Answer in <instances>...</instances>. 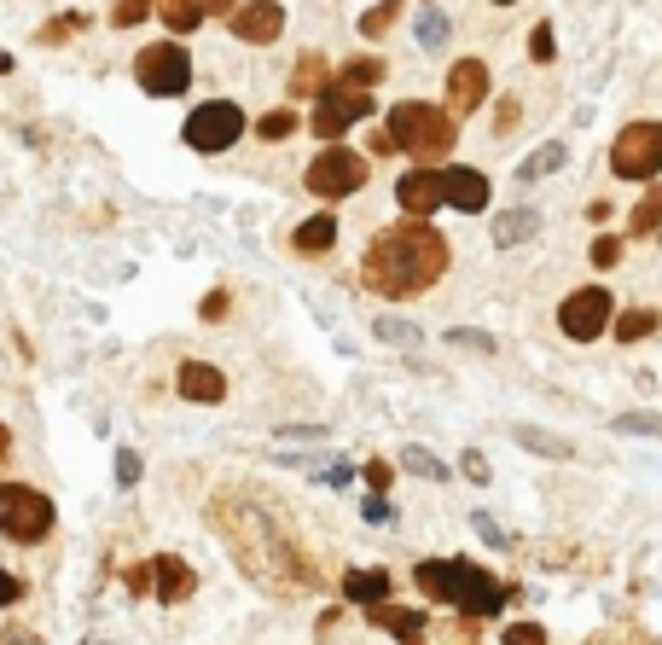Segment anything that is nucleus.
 <instances>
[{"label":"nucleus","mask_w":662,"mask_h":645,"mask_svg":"<svg viewBox=\"0 0 662 645\" xmlns=\"http://www.w3.org/2000/svg\"><path fill=\"white\" fill-rule=\"evenodd\" d=\"M656 234H662V187H651L633 204V239H656Z\"/></svg>","instance_id":"nucleus-29"},{"label":"nucleus","mask_w":662,"mask_h":645,"mask_svg":"<svg viewBox=\"0 0 662 645\" xmlns=\"http://www.w3.org/2000/svg\"><path fill=\"white\" fill-rule=\"evenodd\" d=\"M174 390L198 407H221L227 401V373L215 360H181V373H174Z\"/></svg>","instance_id":"nucleus-17"},{"label":"nucleus","mask_w":662,"mask_h":645,"mask_svg":"<svg viewBox=\"0 0 662 645\" xmlns=\"http://www.w3.org/2000/svg\"><path fill=\"white\" fill-rule=\"evenodd\" d=\"M460 582H465V558H419L413 564V587L430 605H460Z\"/></svg>","instance_id":"nucleus-14"},{"label":"nucleus","mask_w":662,"mask_h":645,"mask_svg":"<svg viewBox=\"0 0 662 645\" xmlns=\"http://www.w3.org/2000/svg\"><path fill=\"white\" fill-rule=\"evenodd\" d=\"M7 70H12V59H7V53H0V76H7Z\"/></svg>","instance_id":"nucleus-54"},{"label":"nucleus","mask_w":662,"mask_h":645,"mask_svg":"<svg viewBox=\"0 0 662 645\" xmlns=\"http://www.w3.org/2000/svg\"><path fill=\"white\" fill-rule=\"evenodd\" d=\"M610 425L628 430V436H662V419H656V413H616Z\"/></svg>","instance_id":"nucleus-36"},{"label":"nucleus","mask_w":662,"mask_h":645,"mask_svg":"<svg viewBox=\"0 0 662 645\" xmlns=\"http://www.w3.org/2000/svg\"><path fill=\"white\" fill-rule=\"evenodd\" d=\"M512 436H518V448L541 454V459H570V454H575V448L564 443V436H546V430H534V425H518Z\"/></svg>","instance_id":"nucleus-28"},{"label":"nucleus","mask_w":662,"mask_h":645,"mask_svg":"<svg viewBox=\"0 0 662 645\" xmlns=\"http://www.w3.org/2000/svg\"><path fill=\"white\" fill-rule=\"evenodd\" d=\"M390 570H343V599L349 605H361V611H372V605H384L390 599Z\"/></svg>","instance_id":"nucleus-21"},{"label":"nucleus","mask_w":662,"mask_h":645,"mask_svg":"<svg viewBox=\"0 0 662 645\" xmlns=\"http://www.w3.org/2000/svg\"><path fill=\"white\" fill-rule=\"evenodd\" d=\"M442 198H448L460 216H477V210H489V198H494V180L482 175V169H471V163H460V169H442Z\"/></svg>","instance_id":"nucleus-15"},{"label":"nucleus","mask_w":662,"mask_h":645,"mask_svg":"<svg viewBox=\"0 0 662 645\" xmlns=\"http://www.w3.org/2000/svg\"><path fill=\"white\" fill-rule=\"evenodd\" d=\"M198 7H203V18H210V12L215 18H233V0H198Z\"/></svg>","instance_id":"nucleus-53"},{"label":"nucleus","mask_w":662,"mask_h":645,"mask_svg":"<svg viewBox=\"0 0 662 645\" xmlns=\"http://www.w3.org/2000/svg\"><path fill=\"white\" fill-rule=\"evenodd\" d=\"M610 320H616V297L604 286H581L558 302V331H564L570 344H599L610 331Z\"/></svg>","instance_id":"nucleus-9"},{"label":"nucleus","mask_w":662,"mask_h":645,"mask_svg":"<svg viewBox=\"0 0 662 645\" xmlns=\"http://www.w3.org/2000/svg\"><path fill=\"white\" fill-rule=\"evenodd\" d=\"M453 262L448 239L437 234L430 221H395V227H378L361 250V286L372 297H390V302H407V297H424L442 286V274Z\"/></svg>","instance_id":"nucleus-2"},{"label":"nucleus","mask_w":662,"mask_h":645,"mask_svg":"<svg viewBox=\"0 0 662 645\" xmlns=\"http://www.w3.org/2000/svg\"><path fill=\"white\" fill-rule=\"evenodd\" d=\"M372 117V93L367 88H338L331 82L320 99H314V117H309V128L325 140V146H338V135L349 122H367Z\"/></svg>","instance_id":"nucleus-10"},{"label":"nucleus","mask_w":662,"mask_h":645,"mask_svg":"<svg viewBox=\"0 0 662 645\" xmlns=\"http://www.w3.org/2000/svg\"><path fill=\"white\" fill-rule=\"evenodd\" d=\"M378 338H390V344H413L419 331H413V326H401V320H378Z\"/></svg>","instance_id":"nucleus-50"},{"label":"nucleus","mask_w":662,"mask_h":645,"mask_svg":"<svg viewBox=\"0 0 662 645\" xmlns=\"http://www.w3.org/2000/svg\"><path fill=\"white\" fill-rule=\"evenodd\" d=\"M395 204L413 221H430V210H442V169H430V163H413L401 180H395Z\"/></svg>","instance_id":"nucleus-13"},{"label":"nucleus","mask_w":662,"mask_h":645,"mask_svg":"<svg viewBox=\"0 0 662 645\" xmlns=\"http://www.w3.org/2000/svg\"><path fill=\"white\" fill-rule=\"evenodd\" d=\"M384 128L395 135L407 158H419V163H442L453 140H460V122L448 117V106H424V99H401Z\"/></svg>","instance_id":"nucleus-3"},{"label":"nucleus","mask_w":662,"mask_h":645,"mask_svg":"<svg viewBox=\"0 0 662 645\" xmlns=\"http://www.w3.org/2000/svg\"><path fill=\"white\" fill-rule=\"evenodd\" d=\"M361 518H367V524H390V518H395V506H390L384 495H372V500L361 506Z\"/></svg>","instance_id":"nucleus-49"},{"label":"nucleus","mask_w":662,"mask_h":645,"mask_svg":"<svg viewBox=\"0 0 662 645\" xmlns=\"http://www.w3.org/2000/svg\"><path fill=\"white\" fill-rule=\"evenodd\" d=\"M291 135H297V111H268L257 122V140H268V146H285Z\"/></svg>","instance_id":"nucleus-34"},{"label":"nucleus","mask_w":662,"mask_h":645,"mask_svg":"<svg viewBox=\"0 0 662 645\" xmlns=\"http://www.w3.org/2000/svg\"><path fill=\"white\" fill-rule=\"evenodd\" d=\"M117 483H122V488H134V483H140V454H129V448L117 454Z\"/></svg>","instance_id":"nucleus-46"},{"label":"nucleus","mask_w":662,"mask_h":645,"mask_svg":"<svg viewBox=\"0 0 662 645\" xmlns=\"http://www.w3.org/2000/svg\"><path fill=\"white\" fill-rule=\"evenodd\" d=\"M500 645H552V639H546L541 623H512V628L500 634Z\"/></svg>","instance_id":"nucleus-38"},{"label":"nucleus","mask_w":662,"mask_h":645,"mask_svg":"<svg viewBox=\"0 0 662 645\" xmlns=\"http://www.w3.org/2000/svg\"><path fill=\"white\" fill-rule=\"evenodd\" d=\"M518 122H523V106H518V99H500V111H494V135L505 140Z\"/></svg>","instance_id":"nucleus-43"},{"label":"nucleus","mask_w":662,"mask_h":645,"mask_svg":"<svg viewBox=\"0 0 662 645\" xmlns=\"http://www.w3.org/2000/svg\"><path fill=\"white\" fill-rule=\"evenodd\" d=\"M134 82L151 99H181L192 88V53L181 41H146L134 53Z\"/></svg>","instance_id":"nucleus-5"},{"label":"nucleus","mask_w":662,"mask_h":645,"mask_svg":"<svg viewBox=\"0 0 662 645\" xmlns=\"http://www.w3.org/2000/svg\"><path fill=\"white\" fill-rule=\"evenodd\" d=\"M88 23H93L88 12H70V18H47L36 41H41V47H64V41H70L76 30H88Z\"/></svg>","instance_id":"nucleus-30"},{"label":"nucleus","mask_w":662,"mask_h":645,"mask_svg":"<svg viewBox=\"0 0 662 645\" xmlns=\"http://www.w3.org/2000/svg\"><path fill=\"white\" fill-rule=\"evenodd\" d=\"M564 158H570V151H564V140H552V146L529 151V158L518 163V180H546L552 169H564Z\"/></svg>","instance_id":"nucleus-27"},{"label":"nucleus","mask_w":662,"mask_h":645,"mask_svg":"<svg viewBox=\"0 0 662 645\" xmlns=\"http://www.w3.org/2000/svg\"><path fill=\"white\" fill-rule=\"evenodd\" d=\"M227 308H233V291H210V297H203V308H198V320L203 326H221Z\"/></svg>","instance_id":"nucleus-39"},{"label":"nucleus","mask_w":662,"mask_h":645,"mask_svg":"<svg viewBox=\"0 0 662 645\" xmlns=\"http://www.w3.org/2000/svg\"><path fill=\"white\" fill-rule=\"evenodd\" d=\"M331 245H338V216H331V210H320V216L291 227V250L297 256H325Z\"/></svg>","instance_id":"nucleus-20"},{"label":"nucleus","mask_w":662,"mask_h":645,"mask_svg":"<svg viewBox=\"0 0 662 645\" xmlns=\"http://www.w3.org/2000/svg\"><path fill=\"white\" fill-rule=\"evenodd\" d=\"M151 12L169 23V36H192L198 23H203V7H198V0H151Z\"/></svg>","instance_id":"nucleus-24"},{"label":"nucleus","mask_w":662,"mask_h":645,"mask_svg":"<svg viewBox=\"0 0 662 645\" xmlns=\"http://www.w3.org/2000/svg\"><path fill=\"white\" fill-rule=\"evenodd\" d=\"M244 128L250 122H244V111L233 106V99H203V106H192V117L181 122V140L192 151H203V158H215V151L239 146Z\"/></svg>","instance_id":"nucleus-7"},{"label":"nucleus","mask_w":662,"mask_h":645,"mask_svg":"<svg viewBox=\"0 0 662 645\" xmlns=\"http://www.w3.org/2000/svg\"><path fill=\"white\" fill-rule=\"evenodd\" d=\"M529 59H534V64H552V59H558V36H552V23H534V30H529Z\"/></svg>","instance_id":"nucleus-35"},{"label":"nucleus","mask_w":662,"mask_h":645,"mask_svg":"<svg viewBox=\"0 0 662 645\" xmlns=\"http://www.w3.org/2000/svg\"><path fill=\"white\" fill-rule=\"evenodd\" d=\"M367 146H372V158H395V151H401V146H395V135H390V128H384V135H372Z\"/></svg>","instance_id":"nucleus-52"},{"label":"nucleus","mask_w":662,"mask_h":645,"mask_svg":"<svg viewBox=\"0 0 662 645\" xmlns=\"http://www.w3.org/2000/svg\"><path fill=\"white\" fill-rule=\"evenodd\" d=\"M122 587H129L134 599H146L151 593V564H129V570H122Z\"/></svg>","instance_id":"nucleus-44"},{"label":"nucleus","mask_w":662,"mask_h":645,"mask_svg":"<svg viewBox=\"0 0 662 645\" xmlns=\"http://www.w3.org/2000/svg\"><path fill=\"white\" fill-rule=\"evenodd\" d=\"M610 175L616 180H656L662 175V122H628L610 140Z\"/></svg>","instance_id":"nucleus-8"},{"label":"nucleus","mask_w":662,"mask_h":645,"mask_svg":"<svg viewBox=\"0 0 662 645\" xmlns=\"http://www.w3.org/2000/svg\"><path fill=\"white\" fill-rule=\"evenodd\" d=\"M460 472H465L471 483H489V459H482L477 448H465V454H460Z\"/></svg>","instance_id":"nucleus-48"},{"label":"nucleus","mask_w":662,"mask_h":645,"mask_svg":"<svg viewBox=\"0 0 662 645\" xmlns=\"http://www.w3.org/2000/svg\"><path fill=\"white\" fill-rule=\"evenodd\" d=\"M395 18H401V0H378V7H367V12H361V36H367V41H378Z\"/></svg>","instance_id":"nucleus-33"},{"label":"nucleus","mask_w":662,"mask_h":645,"mask_svg":"<svg viewBox=\"0 0 662 645\" xmlns=\"http://www.w3.org/2000/svg\"><path fill=\"white\" fill-rule=\"evenodd\" d=\"M302 187H309L320 204H343L367 187V158L349 146H325L320 158L309 163V175H302Z\"/></svg>","instance_id":"nucleus-6"},{"label":"nucleus","mask_w":662,"mask_h":645,"mask_svg":"<svg viewBox=\"0 0 662 645\" xmlns=\"http://www.w3.org/2000/svg\"><path fill=\"white\" fill-rule=\"evenodd\" d=\"M401 645H482V634H477V623L471 616H430V623L413 634V639H401Z\"/></svg>","instance_id":"nucleus-18"},{"label":"nucleus","mask_w":662,"mask_h":645,"mask_svg":"<svg viewBox=\"0 0 662 645\" xmlns=\"http://www.w3.org/2000/svg\"><path fill=\"white\" fill-rule=\"evenodd\" d=\"M146 12H151V0H117V7H111V30H134Z\"/></svg>","instance_id":"nucleus-37"},{"label":"nucleus","mask_w":662,"mask_h":645,"mask_svg":"<svg viewBox=\"0 0 662 645\" xmlns=\"http://www.w3.org/2000/svg\"><path fill=\"white\" fill-rule=\"evenodd\" d=\"M588 256H593V268H616V262H622V239H610V234H599Z\"/></svg>","instance_id":"nucleus-40"},{"label":"nucleus","mask_w":662,"mask_h":645,"mask_svg":"<svg viewBox=\"0 0 662 645\" xmlns=\"http://www.w3.org/2000/svg\"><path fill=\"white\" fill-rule=\"evenodd\" d=\"M23 599V576H12V570H0V611H12Z\"/></svg>","instance_id":"nucleus-47"},{"label":"nucleus","mask_w":662,"mask_h":645,"mask_svg":"<svg viewBox=\"0 0 662 645\" xmlns=\"http://www.w3.org/2000/svg\"><path fill=\"white\" fill-rule=\"evenodd\" d=\"M192 593H198V576H192V564L181 553H158V558H151V599L187 605Z\"/></svg>","instance_id":"nucleus-16"},{"label":"nucleus","mask_w":662,"mask_h":645,"mask_svg":"<svg viewBox=\"0 0 662 645\" xmlns=\"http://www.w3.org/2000/svg\"><path fill=\"white\" fill-rule=\"evenodd\" d=\"M210 524L215 535L233 547V564L257 582L268 587L273 599H291L297 587H309L314 582V564L309 553L297 547V535L279 524V512L257 506V495H239V488H215L210 495Z\"/></svg>","instance_id":"nucleus-1"},{"label":"nucleus","mask_w":662,"mask_h":645,"mask_svg":"<svg viewBox=\"0 0 662 645\" xmlns=\"http://www.w3.org/2000/svg\"><path fill=\"white\" fill-rule=\"evenodd\" d=\"M227 30H233V41L268 47V41L285 36V7H279V0H244V7H233V18H227Z\"/></svg>","instance_id":"nucleus-12"},{"label":"nucleus","mask_w":662,"mask_h":645,"mask_svg":"<svg viewBox=\"0 0 662 645\" xmlns=\"http://www.w3.org/2000/svg\"><path fill=\"white\" fill-rule=\"evenodd\" d=\"M338 88H378L384 82V59H372V53H361V59H349L338 76H331Z\"/></svg>","instance_id":"nucleus-26"},{"label":"nucleus","mask_w":662,"mask_h":645,"mask_svg":"<svg viewBox=\"0 0 662 645\" xmlns=\"http://www.w3.org/2000/svg\"><path fill=\"white\" fill-rule=\"evenodd\" d=\"M367 623L384 628V634H395V639H413V634L430 623V611H424V605H395V599H384V605L367 611Z\"/></svg>","instance_id":"nucleus-19"},{"label":"nucleus","mask_w":662,"mask_h":645,"mask_svg":"<svg viewBox=\"0 0 662 645\" xmlns=\"http://www.w3.org/2000/svg\"><path fill=\"white\" fill-rule=\"evenodd\" d=\"M0 645H41V634L23 623H0Z\"/></svg>","instance_id":"nucleus-45"},{"label":"nucleus","mask_w":662,"mask_h":645,"mask_svg":"<svg viewBox=\"0 0 662 645\" xmlns=\"http://www.w3.org/2000/svg\"><path fill=\"white\" fill-rule=\"evenodd\" d=\"M489 88H494L489 64H482V59H460V64L448 70V117L460 122V117L482 111V106H489Z\"/></svg>","instance_id":"nucleus-11"},{"label":"nucleus","mask_w":662,"mask_h":645,"mask_svg":"<svg viewBox=\"0 0 662 645\" xmlns=\"http://www.w3.org/2000/svg\"><path fill=\"white\" fill-rule=\"evenodd\" d=\"M656 326H662L656 308H616V320H610V338H616V344H645Z\"/></svg>","instance_id":"nucleus-23"},{"label":"nucleus","mask_w":662,"mask_h":645,"mask_svg":"<svg viewBox=\"0 0 662 645\" xmlns=\"http://www.w3.org/2000/svg\"><path fill=\"white\" fill-rule=\"evenodd\" d=\"M419 47H424V53L448 47V12H437V7H424V12H419Z\"/></svg>","instance_id":"nucleus-32"},{"label":"nucleus","mask_w":662,"mask_h":645,"mask_svg":"<svg viewBox=\"0 0 662 645\" xmlns=\"http://www.w3.org/2000/svg\"><path fill=\"white\" fill-rule=\"evenodd\" d=\"M448 344H460V349H477V355H494V338H489V331H448Z\"/></svg>","instance_id":"nucleus-42"},{"label":"nucleus","mask_w":662,"mask_h":645,"mask_svg":"<svg viewBox=\"0 0 662 645\" xmlns=\"http://www.w3.org/2000/svg\"><path fill=\"white\" fill-rule=\"evenodd\" d=\"M361 477L372 483V495H384V488L395 483V466H390V459H367V466H361Z\"/></svg>","instance_id":"nucleus-41"},{"label":"nucleus","mask_w":662,"mask_h":645,"mask_svg":"<svg viewBox=\"0 0 662 645\" xmlns=\"http://www.w3.org/2000/svg\"><path fill=\"white\" fill-rule=\"evenodd\" d=\"M12 448H18V436H12V425H7V419H0V472L12 466Z\"/></svg>","instance_id":"nucleus-51"},{"label":"nucleus","mask_w":662,"mask_h":645,"mask_svg":"<svg viewBox=\"0 0 662 645\" xmlns=\"http://www.w3.org/2000/svg\"><path fill=\"white\" fill-rule=\"evenodd\" d=\"M59 524V506L41 495L36 483H0V535L18 547H41Z\"/></svg>","instance_id":"nucleus-4"},{"label":"nucleus","mask_w":662,"mask_h":645,"mask_svg":"<svg viewBox=\"0 0 662 645\" xmlns=\"http://www.w3.org/2000/svg\"><path fill=\"white\" fill-rule=\"evenodd\" d=\"M401 472H413V477H430V483H442L448 477V466H442V459L437 454H430V448H401Z\"/></svg>","instance_id":"nucleus-31"},{"label":"nucleus","mask_w":662,"mask_h":645,"mask_svg":"<svg viewBox=\"0 0 662 645\" xmlns=\"http://www.w3.org/2000/svg\"><path fill=\"white\" fill-rule=\"evenodd\" d=\"M494 7H518V0H494Z\"/></svg>","instance_id":"nucleus-55"},{"label":"nucleus","mask_w":662,"mask_h":645,"mask_svg":"<svg viewBox=\"0 0 662 645\" xmlns=\"http://www.w3.org/2000/svg\"><path fill=\"white\" fill-rule=\"evenodd\" d=\"M534 234H541V216H534V210H505L494 221V245H523Z\"/></svg>","instance_id":"nucleus-25"},{"label":"nucleus","mask_w":662,"mask_h":645,"mask_svg":"<svg viewBox=\"0 0 662 645\" xmlns=\"http://www.w3.org/2000/svg\"><path fill=\"white\" fill-rule=\"evenodd\" d=\"M325 88H331V64H325L320 53H302V59H297V76H291V88H285V93H291V99H320Z\"/></svg>","instance_id":"nucleus-22"}]
</instances>
